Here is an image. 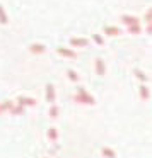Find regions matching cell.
<instances>
[{
  "label": "cell",
  "mask_w": 152,
  "mask_h": 158,
  "mask_svg": "<svg viewBox=\"0 0 152 158\" xmlns=\"http://www.w3.org/2000/svg\"><path fill=\"white\" fill-rule=\"evenodd\" d=\"M75 100H77V102H80V104H87V106H92V104H94V99L86 92V89H82V87H80V89H77Z\"/></svg>",
  "instance_id": "obj_1"
},
{
  "label": "cell",
  "mask_w": 152,
  "mask_h": 158,
  "mask_svg": "<svg viewBox=\"0 0 152 158\" xmlns=\"http://www.w3.org/2000/svg\"><path fill=\"white\" fill-rule=\"evenodd\" d=\"M17 102H19V106L21 107H33L36 104V100L33 99V97H24V95H21V97H17Z\"/></svg>",
  "instance_id": "obj_2"
},
{
  "label": "cell",
  "mask_w": 152,
  "mask_h": 158,
  "mask_svg": "<svg viewBox=\"0 0 152 158\" xmlns=\"http://www.w3.org/2000/svg\"><path fill=\"white\" fill-rule=\"evenodd\" d=\"M55 97H56L55 87H53L51 83H48V85H46V102H48V104H53V102H55Z\"/></svg>",
  "instance_id": "obj_3"
},
{
  "label": "cell",
  "mask_w": 152,
  "mask_h": 158,
  "mask_svg": "<svg viewBox=\"0 0 152 158\" xmlns=\"http://www.w3.org/2000/svg\"><path fill=\"white\" fill-rule=\"evenodd\" d=\"M70 44L75 46V48H86V46L89 44V39H86V38H74V39H70Z\"/></svg>",
  "instance_id": "obj_4"
},
{
  "label": "cell",
  "mask_w": 152,
  "mask_h": 158,
  "mask_svg": "<svg viewBox=\"0 0 152 158\" xmlns=\"http://www.w3.org/2000/svg\"><path fill=\"white\" fill-rule=\"evenodd\" d=\"M56 51H58V55L65 56V58H72V60H75V58H77V53L74 51V49H67V48H58V49H56Z\"/></svg>",
  "instance_id": "obj_5"
},
{
  "label": "cell",
  "mask_w": 152,
  "mask_h": 158,
  "mask_svg": "<svg viewBox=\"0 0 152 158\" xmlns=\"http://www.w3.org/2000/svg\"><path fill=\"white\" fill-rule=\"evenodd\" d=\"M94 66H96V73L99 77H103L104 75V72H106V66H104V61L101 58H97L96 61H94Z\"/></svg>",
  "instance_id": "obj_6"
},
{
  "label": "cell",
  "mask_w": 152,
  "mask_h": 158,
  "mask_svg": "<svg viewBox=\"0 0 152 158\" xmlns=\"http://www.w3.org/2000/svg\"><path fill=\"white\" fill-rule=\"evenodd\" d=\"M121 22H125L127 26H137L138 19L133 17V15H121Z\"/></svg>",
  "instance_id": "obj_7"
},
{
  "label": "cell",
  "mask_w": 152,
  "mask_h": 158,
  "mask_svg": "<svg viewBox=\"0 0 152 158\" xmlns=\"http://www.w3.org/2000/svg\"><path fill=\"white\" fill-rule=\"evenodd\" d=\"M45 49H46L45 44H38V43H34V44L29 46V51H31L33 55H39V53H43Z\"/></svg>",
  "instance_id": "obj_8"
},
{
  "label": "cell",
  "mask_w": 152,
  "mask_h": 158,
  "mask_svg": "<svg viewBox=\"0 0 152 158\" xmlns=\"http://www.w3.org/2000/svg\"><path fill=\"white\" fill-rule=\"evenodd\" d=\"M120 32L121 31L118 27H114V26H106L104 27V34H108V36H118Z\"/></svg>",
  "instance_id": "obj_9"
},
{
  "label": "cell",
  "mask_w": 152,
  "mask_h": 158,
  "mask_svg": "<svg viewBox=\"0 0 152 158\" xmlns=\"http://www.w3.org/2000/svg\"><path fill=\"white\" fill-rule=\"evenodd\" d=\"M140 97H142V100H147L149 97H150V90H149V87L147 85H140Z\"/></svg>",
  "instance_id": "obj_10"
},
{
  "label": "cell",
  "mask_w": 152,
  "mask_h": 158,
  "mask_svg": "<svg viewBox=\"0 0 152 158\" xmlns=\"http://www.w3.org/2000/svg\"><path fill=\"white\" fill-rule=\"evenodd\" d=\"M12 102H4V104H0V114H4V112H7V110H11L12 109Z\"/></svg>",
  "instance_id": "obj_11"
},
{
  "label": "cell",
  "mask_w": 152,
  "mask_h": 158,
  "mask_svg": "<svg viewBox=\"0 0 152 158\" xmlns=\"http://www.w3.org/2000/svg\"><path fill=\"white\" fill-rule=\"evenodd\" d=\"M7 22H9V17H7V14H5L4 7L0 5V24H7Z\"/></svg>",
  "instance_id": "obj_12"
},
{
  "label": "cell",
  "mask_w": 152,
  "mask_h": 158,
  "mask_svg": "<svg viewBox=\"0 0 152 158\" xmlns=\"http://www.w3.org/2000/svg\"><path fill=\"white\" fill-rule=\"evenodd\" d=\"M103 155L106 158H116V153H114L111 148H103Z\"/></svg>",
  "instance_id": "obj_13"
},
{
  "label": "cell",
  "mask_w": 152,
  "mask_h": 158,
  "mask_svg": "<svg viewBox=\"0 0 152 158\" xmlns=\"http://www.w3.org/2000/svg\"><path fill=\"white\" fill-rule=\"evenodd\" d=\"M133 73H135V77H137V78L140 80V82H147V78H149V77L145 75L144 72H140V70H135Z\"/></svg>",
  "instance_id": "obj_14"
},
{
  "label": "cell",
  "mask_w": 152,
  "mask_h": 158,
  "mask_svg": "<svg viewBox=\"0 0 152 158\" xmlns=\"http://www.w3.org/2000/svg\"><path fill=\"white\" fill-rule=\"evenodd\" d=\"M67 75H69V78L72 80V82H77V80H79V75H77L74 70H67Z\"/></svg>",
  "instance_id": "obj_15"
},
{
  "label": "cell",
  "mask_w": 152,
  "mask_h": 158,
  "mask_svg": "<svg viewBox=\"0 0 152 158\" xmlns=\"http://www.w3.org/2000/svg\"><path fill=\"white\" fill-rule=\"evenodd\" d=\"M48 138H50V139H53V141H55L56 138H58V133H56V129H55V127L48 129Z\"/></svg>",
  "instance_id": "obj_16"
},
{
  "label": "cell",
  "mask_w": 152,
  "mask_h": 158,
  "mask_svg": "<svg viewBox=\"0 0 152 158\" xmlns=\"http://www.w3.org/2000/svg\"><path fill=\"white\" fill-rule=\"evenodd\" d=\"M128 32H130V34H138V32H140V26H128Z\"/></svg>",
  "instance_id": "obj_17"
},
{
  "label": "cell",
  "mask_w": 152,
  "mask_h": 158,
  "mask_svg": "<svg viewBox=\"0 0 152 158\" xmlns=\"http://www.w3.org/2000/svg\"><path fill=\"white\" fill-rule=\"evenodd\" d=\"M58 112H60V109L56 106H51L50 107V116L51 117H58Z\"/></svg>",
  "instance_id": "obj_18"
},
{
  "label": "cell",
  "mask_w": 152,
  "mask_h": 158,
  "mask_svg": "<svg viewBox=\"0 0 152 158\" xmlns=\"http://www.w3.org/2000/svg\"><path fill=\"white\" fill-rule=\"evenodd\" d=\"M92 39H94V43H96V44H99V46H103V44H104L103 36H99V34H94V36H92Z\"/></svg>",
  "instance_id": "obj_19"
},
{
  "label": "cell",
  "mask_w": 152,
  "mask_h": 158,
  "mask_svg": "<svg viewBox=\"0 0 152 158\" xmlns=\"http://www.w3.org/2000/svg\"><path fill=\"white\" fill-rule=\"evenodd\" d=\"M145 21H147V24H150V22H152V10H150V9L145 12Z\"/></svg>",
  "instance_id": "obj_20"
},
{
  "label": "cell",
  "mask_w": 152,
  "mask_h": 158,
  "mask_svg": "<svg viewBox=\"0 0 152 158\" xmlns=\"http://www.w3.org/2000/svg\"><path fill=\"white\" fill-rule=\"evenodd\" d=\"M11 112H12V114H21V112H22V107H21V106H19V107H12Z\"/></svg>",
  "instance_id": "obj_21"
}]
</instances>
